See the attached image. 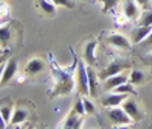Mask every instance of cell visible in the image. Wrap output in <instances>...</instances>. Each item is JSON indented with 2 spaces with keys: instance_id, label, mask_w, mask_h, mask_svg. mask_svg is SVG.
<instances>
[{
  "instance_id": "6da1fadb",
  "label": "cell",
  "mask_w": 152,
  "mask_h": 129,
  "mask_svg": "<svg viewBox=\"0 0 152 129\" xmlns=\"http://www.w3.org/2000/svg\"><path fill=\"white\" fill-rule=\"evenodd\" d=\"M53 79H55V85L53 90L50 91V97H58V96H67L72 93L73 90V74L66 71L64 69H61L56 66V62H53Z\"/></svg>"
},
{
  "instance_id": "7a4b0ae2",
  "label": "cell",
  "mask_w": 152,
  "mask_h": 129,
  "mask_svg": "<svg viewBox=\"0 0 152 129\" xmlns=\"http://www.w3.org/2000/svg\"><path fill=\"white\" fill-rule=\"evenodd\" d=\"M75 85L78 93L82 97H88L90 96V87H88V71H87V66L84 59L79 61L76 59V69H75Z\"/></svg>"
},
{
  "instance_id": "3957f363",
  "label": "cell",
  "mask_w": 152,
  "mask_h": 129,
  "mask_svg": "<svg viewBox=\"0 0 152 129\" xmlns=\"http://www.w3.org/2000/svg\"><path fill=\"white\" fill-rule=\"evenodd\" d=\"M108 119L114 126H129L132 123V119L126 114V111L122 106L108 108Z\"/></svg>"
},
{
  "instance_id": "277c9868",
  "label": "cell",
  "mask_w": 152,
  "mask_h": 129,
  "mask_svg": "<svg viewBox=\"0 0 152 129\" xmlns=\"http://www.w3.org/2000/svg\"><path fill=\"white\" fill-rule=\"evenodd\" d=\"M128 69V62H125L122 59H114L111 61L108 66L99 73V79H107L110 76H114V74H119V73H123V70Z\"/></svg>"
},
{
  "instance_id": "5b68a950",
  "label": "cell",
  "mask_w": 152,
  "mask_h": 129,
  "mask_svg": "<svg viewBox=\"0 0 152 129\" xmlns=\"http://www.w3.org/2000/svg\"><path fill=\"white\" fill-rule=\"evenodd\" d=\"M14 28H15L14 23H3L0 26V47L8 50L11 44H14V38H15Z\"/></svg>"
},
{
  "instance_id": "8992f818",
  "label": "cell",
  "mask_w": 152,
  "mask_h": 129,
  "mask_svg": "<svg viewBox=\"0 0 152 129\" xmlns=\"http://www.w3.org/2000/svg\"><path fill=\"white\" fill-rule=\"evenodd\" d=\"M18 70V62L15 59H8L3 66V74H2V79H0V87H5L9 81H12L17 74Z\"/></svg>"
},
{
  "instance_id": "52a82bcc",
  "label": "cell",
  "mask_w": 152,
  "mask_h": 129,
  "mask_svg": "<svg viewBox=\"0 0 152 129\" xmlns=\"http://www.w3.org/2000/svg\"><path fill=\"white\" fill-rule=\"evenodd\" d=\"M129 97V94H123V93H116V91H110V94H105L100 99V103L105 108H113V106H120L122 103Z\"/></svg>"
},
{
  "instance_id": "ba28073f",
  "label": "cell",
  "mask_w": 152,
  "mask_h": 129,
  "mask_svg": "<svg viewBox=\"0 0 152 129\" xmlns=\"http://www.w3.org/2000/svg\"><path fill=\"white\" fill-rule=\"evenodd\" d=\"M107 43L116 49H122V50H129L131 49V40H128V36H125L123 34H110L107 36Z\"/></svg>"
},
{
  "instance_id": "9c48e42d",
  "label": "cell",
  "mask_w": 152,
  "mask_h": 129,
  "mask_svg": "<svg viewBox=\"0 0 152 129\" xmlns=\"http://www.w3.org/2000/svg\"><path fill=\"white\" fill-rule=\"evenodd\" d=\"M120 106H122V108L126 111V114H128L129 117L132 119V122H140V120H142L143 114H142L140 108H138L137 102H135L132 97H128V99H126V100L122 103Z\"/></svg>"
},
{
  "instance_id": "30bf717a",
  "label": "cell",
  "mask_w": 152,
  "mask_h": 129,
  "mask_svg": "<svg viewBox=\"0 0 152 129\" xmlns=\"http://www.w3.org/2000/svg\"><path fill=\"white\" fill-rule=\"evenodd\" d=\"M129 81V76H126L123 73H119V74H114V76H110L107 79H104V90L105 91H113L116 87L125 84Z\"/></svg>"
},
{
  "instance_id": "8fae6325",
  "label": "cell",
  "mask_w": 152,
  "mask_h": 129,
  "mask_svg": "<svg viewBox=\"0 0 152 129\" xmlns=\"http://www.w3.org/2000/svg\"><path fill=\"white\" fill-rule=\"evenodd\" d=\"M82 117L84 115H81V114H78L73 108H72V111L69 112V115L62 120V123H61V128H67V129H78V128H81L82 126Z\"/></svg>"
},
{
  "instance_id": "7c38bea8",
  "label": "cell",
  "mask_w": 152,
  "mask_h": 129,
  "mask_svg": "<svg viewBox=\"0 0 152 129\" xmlns=\"http://www.w3.org/2000/svg\"><path fill=\"white\" fill-rule=\"evenodd\" d=\"M96 47H97V41L91 40L84 46V53H82V59L87 66H94L96 64Z\"/></svg>"
},
{
  "instance_id": "4fadbf2b",
  "label": "cell",
  "mask_w": 152,
  "mask_h": 129,
  "mask_svg": "<svg viewBox=\"0 0 152 129\" xmlns=\"http://www.w3.org/2000/svg\"><path fill=\"white\" fill-rule=\"evenodd\" d=\"M152 26H135L131 32V43L132 44H140L145 41V38L151 34Z\"/></svg>"
},
{
  "instance_id": "5bb4252c",
  "label": "cell",
  "mask_w": 152,
  "mask_h": 129,
  "mask_svg": "<svg viewBox=\"0 0 152 129\" xmlns=\"http://www.w3.org/2000/svg\"><path fill=\"white\" fill-rule=\"evenodd\" d=\"M123 14L128 20H137L140 17V6L135 0H126L123 5Z\"/></svg>"
},
{
  "instance_id": "9a60e30c",
  "label": "cell",
  "mask_w": 152,
  "mask_h": 129,
  "mask_svg": "<svg viewBox=\"0 0 152 129\" xmlns=\"http://www.w3.org/2000/svg\"><path fill=\"white\" fill-rule=\"evenodd\" d=\"M46 69V64L41 58H32L28 61L26 64V73L29 76H34V74H38V73H41L43 70Z\"/></svg>"
},
{
  "instance_id": "2e32d148",
  "label": "cell",
  "mask_w": 152,
  "mask_h": 129,
  "mask_svg": "<svg viewBox=\"0 0 152 129\" xmlns=\"http://www.w3.org/2000/svg\"><path fill=\"white\" fill-rule=\"evenodd\" d=\"M87 71H88V87H90V97H96V96H97V79H99V74L93 70L91 66H87Z\"/></svg>"
},
{
  "instance_id": "e0dca14e",
  "label": "cell",
  "mask_w": 152,
  "mask_h": 129,
  "mask_svg": "<svg viewBox=\"0 0 152 129\" xmlns=\"http://www.w3.org/2000/svg\"><path fill=\"white\" fill-rule=\"evenodd\" d=\"M26 119H28V111L26 109H23V108H14V112H12V117H11L9 125L11 126L20 125L23 122H26Z\"/></svg>"
},
{
  "instance_id": "ac0fdd59",
  "label": "cell",
  "mask_w": 152,
  "mask_h": 129,
  "mask_svg": "<svg viewBox=\"0 0 152 129\" xmlns=\"http://www.w3.org/2000/svg\"><path fill=\"white\" fill-rule=\"evenodd\" d=\"M38 6L46 15H50V17H53L56 12V5L52 0H38Z\"/></svg>"
},
{
  "instance_id": "d6986e66",
  "label": "cell",
  "mask_w": 152,
  "mask_h": 129,
  "mask_svg": "<svg viewBox=\"0 0 152 129\" xmlns=\"http://www.w3.org/2000/svg\"><path fill=\"white\" fill-rule=\"evenodd\" d=\"M137 26H152V8H146L137 18Z\"/></svg>"
},
{
  "instance_id": "ffe728a7",
  "label": "cell",
  "mask_w": 152,
  "mask_h": 129,
  "mask_svg": "<svg viewBox=\"0 0 152 129\" xmlns=\"http://www.w3.org/2000/svg\"><path fill=\"white\" fill-rule=\"evenodd\" d=\"M113 91H116V93H123V94H129V96H135L137 91H135V88H134V84L132 82H125L119 87H116L113 90Z\"/></svg>"
},
{
  "instance_id": "44dd1931",
  "label": "cell",
  "mask_w": 152,
  "mask_h": 129,
  "mask_svg": "<svg viewBox=\"0 0 152 129\" xmlns=\"http://www.w3.org/2000/svg\"><path fill=\"white\" fill-rule=\"evenodd\" d=\"M145 81V73L142 70H132L129 73V82H132L134 85H140Z\"/></svg>"
},
{
  "instance_id": "7402d4cb",
  "label": "cell",
  "mask_w": 152,
  "mask_h": 129,
  "mask_svg": "<svg viewBox=\"0 0 152 129\" xmlns=\"http://www.w3.org/2000/svg\"><path fill=\"white\" fill-rule=\"evenodd\" d=\"M14 108L12 106H0V114H2V117L5 119V122L9 125V122H11V117H12V111Z\"/></svg>"
},
{
  "instance_id": "603a6c76",
  "label": "cell",
  "mask_w": 152,
  "mask_h": 129,
  "mask_svg": "<svg viewBox=\"0 0 152 129\" xmlns=\"http://www.w3.org/2000/svg\"><path fill=\"white\" fill-rule=\"evenodd\" d=\"M99 2L102 3V12H108L119 3V0H99Z\"/></svg>"
},
{
  "instance_id": "cb8c5ba5",
  "label": "cell",
  "mask_w": 152,
  "mask_h": 129,
  "mask_svg": "<svg viewBox=\"0 0 152 129\" xmlns=\"http://www.w3.org/2000/svg\"><path fill=\"white\" fill-rule=\"evenodd\" d=\"M73 109L78 114H81V115H87L85 114V108H84V99H78V100H76L75 105H73Z\"/></svg>"
},
{
  "instance_id": "d4e9b609",
  "label": "cell",
  "mask_w": 152,
  "mask_h": 129,
  "mask_svg": "<svg viewBox=\"0 0 152 129\" xmlns=\"http://www.w3.org/2000/svg\"><path fill=\"white\" fill-rule=\"evenodd\" d=\"M52 2H53L56 6H64V8H67V9H73V8H75L73 0H52Z\"/></svg>"
},
{
  "instance_id": "484cf974",
  "label": "cell",
  "mask_w": 152,
  "mask_h": 129,
  "mask_svg": "<svg viewBox=\"0 0 152 129\" xmlns=\"http://www.w3.org/2000/svg\"><path fill=\"white\" fill-rule=\"evenodd\" d=\"M84 99V108H85V114H93L94 112V105L88 100L87 97H82Z\"/></svg>"
},
{
  "instance_id": "4316f807",
  "label": "cell",
  "mask_w": 152,
  "mask_h": 129,
  "mask_svg": "<svg viewBox=\"0 0 152 129\" xmlns=\"http://www.w3.org/2000/svg\"><path fill=\"white\" fill-rule=\"evenodd\" d=\"M135 2L138 3V6H140V8L146 9V8H149V6H151V3H152V0H135Z\"/></svg>"
},
{
  "instance_id": "83f0119b",
  "label": "cell",
  "mask_w": 152,
  "mask_h": 129,
  "mask_svg": "<svg viewBox=\"0 0 152 129\" xmlns=\"http://www.w3.org/2000/svg\"><path fill=\"white\" fill-rule=\"evenodd\" d=\"M143 43H145V46L152 47V31H151V34H149V35L145 38V41H143Z\"/></svg>"
},
{
  "instance_id": "f1b7e54d",
  "label": "cell",
  "mask_w": 152,
  "mask_h": 129,
  "mask_svg": "<svg viewBox=\"0 0 152 129\" xmlns=\"http://www.w3.org/2000/svg\"><path fill=\"white\" fill-rule=\"evenodd\" d=\"M8 126V123L5 122V119L2 117V114H0V129H3V128H6Z\"/></svg>"
},
{
  "instance_id": "f546056e",
  "label": "cell",
  "mask_w": 152,
  "mask_h": 129,
  "mask_svg": "<svg viewBox=\"0 0 152 129\" xmlns=\"http://www.w3.org/2000/svg\"><path fill=\"white\" fill-rule=\"evenodd\" d=\"M3 62H6V53H5V55H2V56H0V66H2Z\"/></svg>"
},
{
  "instance_id": "4dcf8cb0",
  "label": "cell",
  "mask_w": 152,
  "mask_h": 129,
  "mask_svg": "<svg viewBox=\"0 0 152 129\" xmlns=\"http://www.w3.org/2000/svg\"><path fill=\"white\" fill-rule=\"evenodd\" d=\"M3 66H5V62L0 66V79H2V74H3Z\"/></svg>"
},
{
  "instance_id": "1f68e13d",
  "label": "cell",
  "mask_w": 152,
  "mask_h": 129,
  "mask_svg": "<svg viewBox=\"0 0 152 129\" xmlns=\"http://www.w3.org/2000/svg\"><path fill=\"white\" fill-rule=\"evenodd\" d=\"M6 53V49H3V47H0V56L2 55H5Z\"/></svg>"
},
{
  "instance_id": "d6a6232c",
  "label": "cell",
  "mask_w": 152,
  "mask_h": 129,
  "mask_svg": "<svg viewBox=\"0 0 152 129\" xmlns=\"http://www.w3.org/2000/svg\"><path fill=\"white\" fill-rule=\"evenodd\" d=\"M145 59H146V61H149V62H152V53H151V55H148Z\"/></svg>"
},
{
  "instance_id": "836d02e7",
  "label": "cell",
  "mask_w": 152,
  "mask_h": 129,
  "mask_svg": "<svg viewBox=\"0 0 152 129\" xmlns=\"http://www.w3.org/2000/svg\"><path fill=\"white\" fill-rule=\"evenodd\" d=\"M0 24H3V18L2 17H0Z\"/></svg>"
}]
</instances>
